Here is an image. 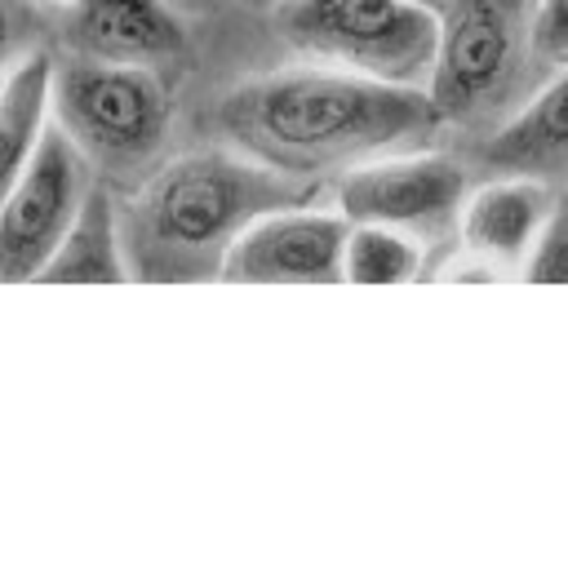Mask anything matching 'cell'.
I'll return each mask as SVG.
<instances>
[{
	"label": "cell",
	"mask_w": 568,
	"mask_h": 568,
	"mask_svg": "<svg viewBox=\"0 0 568 568\" xmlns=\"http://www.w3.org/2000/svg\"><path fill=\"white\" fill-rule=\"evenodd\" d=\"M439 124L430 89L386 84L337 67L262 75L213 106V129L226 146L306 182L417 151Z\"/></svg>",
	"instance_id": "6da1fadb"
},
{
	"label": "cell",
	"mask_w": 568,
	"mask_h": 568,
	"mask_svg": "<svg viewBox=\"0 0 568 568\" xmlns=\"http://www.w3.org/2000/svg\"><path fill=\"white\" fill-rule=\"evenodd\" d=\"M320 182L275 173L235 146L186 151L155 169L120 209L124 257L138 280L195 284L222 275L235 240L266 213L306 204Z\"/></svg>",
	"instance_id": "7a4b0ae2"
},
{
	"label": "cell",
	"mask_w": 568,
	"mask_h": 568,
	"mask_svg": "<svg viewBox=\"0 0 568 568\" xmlns=\"http://www.w3.org/2000/svg\"><path fill=\"white\" fill-rule=\"evenodd\" d=\"M537 0H444L439 53L430 71V102L444 124H488L497 111H515L537 62L532 44Z\"/></svg>",
	"instance_id": "277c9868"
},
{
	"label": "cell",
	"mask_w": 568,
	"mask_h": 568,
	"mask_svg": "<svg viewBox=\"0 0 568 568\" xmlns=\"http://www.w3.org/2000/svg\"><path fill=\"white\" fill-rule=\"evenodd\" d=\"M182 22L160 0H80L71 13L75 53L106 62H160L182 49Z\"/></svg>",
	"instance_id": "8fae6325"
},
{
	"label": "cell",
	"mask_w": 568,
	"mask_h": 568,
	"mask_svg": "<svg viewBox=\"0 0 568 568\" xmlns=\"http://www.w3.org/2000/svg\"><path fill=\"white\" fill-rule=\"evenodd\" d=\"M470 191L475 186L466 160L417 146L342 173L333 186V204L351 222H386L430 244L462 222V204Z\"/></svg>",
	"instance_id": "52a82bcc"
},
{
	"label": "cell",
	"mask_w": 568,
	"mask_h": 568,
	"mask_svg": "<svg viewBox=\"0 0 568 568\" xmlns=\"http://www.w3.org/2000/svg\"><path fill=\"white\" fill-rule=\"evenodd\" d=\"M4 186L9 191L0 209V271L9 284H27L58 253L80 209L89 204L98 178L84 146L62 124H49L36 155Z\"/></svg>",
	"instance_id": "8992f818"
},
{
	"label": "cell",
	"mask_w": 568,
	"mask_h": 568,
	"mask_svg": "<svg viewBox=\"0 0 568 568\" xmlns=\"http://www.w3.org/2000/svg\"><path fill=\"white\" fill-rule=\"evenodd\" d=\"M253 4H275V0H253ZM422 4H435V9H439L444 0H422Z\"/></svg>",
	"instance_id": "e0dca14e"
},
{
	"label": "cell",
	"mask_w": 568,
	"mask_h": 568,
	"mask_svg": "<svg viewBox=\"0 0 568 568\" xmlns=\"http://www.w3.org/2000/svg\"><path fill=\"white\" fill-rule=\"evenodd\" d=\"M524 275L541 280V284H568V191L555 200V213H550L537 248L528 253Z\"/></svg>",
	"instance_id": "9a60e30c"
},
{
	"label": "cell",
	"mask_w": 568,
	"mask_h": 568,
	"mask_svg": "<svg viewBox=\"0 0 568 568\" xmlns=\"http://www.w3.org/2000/svg\"><path fill=\"white\" fill-rule=\"evenodd\" d=\"M53 80H58V67L40 49H31L22 58H9V75H4V89H0V164H4V182L36 155L40 138L49 133Z\"/></svg>",
	"instance_id": "4fadbf2b"
},
{
	"label": "cell",
	"mask_w": 568,
	"mask_h": 568,
	"mask_svg": "<svg viewBox=\"0 0 568 568\" xmlns=\"http://www.w3.org/2000/svg\"><path fill=\"white\" fill-rule=\"evenodd\" d=\"M36 280L40 284H124V280H133L129 257H124L120 209L102 186H93L75 226L67 231V240L58 244V253L44 262V271Z\"/></svg>",
	"instance_id": "7c38bea8"
},
{
	"label": "cell",
	"mask_w": 568,
	"mask_h": 568,
	"mask_svg": "<svg viewBox=\"0 0 568 568\" xmlns=\"http://www.w3.org/2000/svg\"><path fill=\"white\" fill-rule=\"evenodd\" d=\"M555 186L537 178H488L475 186L462 204V248L479 257L484 266H524L537 248L550 213H555Z\"/></svg>",
	"instance_id": "30bf717a"
},
{
	"label": "cell",
	"mask_w": 568,
	"mask_h": 568,
	"mask_svg": "<svg viewBox=\"0 0 568 568\" xmlns=\"http://www.w3.org/2000/svg\"><path fill=\"white\" fill-rule=\"evenodd\" d=\"M537 62L541 71L568 67V0H537V27H532Z\"/></svg>",
	"instance_id": "2e32d148"
},
{
	"label": "cell",
	"mask_w": 568,
	"mask_h": 568,
	"mask_svg": "<svg viewBox=\"0 0 568 568\" xmlns=\"http://www.w3.org/2000/svg\"><path fill=\"white\" fill-rule=\"evenodd\" d=\"M53 115L102 169H138L164 146L169 98L142 62L75 53L58 67Z\"/></svg>",
	"instance_id": "5b68a950"
},
{
	"label": "cell",
	"mask_w": 568,
	"mask_h": 568,
	"mask_svg": "<svg viewBox=\"0 0 568 568\" xmlns=\"http://www.w3.org/2000/svg\"><path fill=\"white\" fill-rule=\"evenodd\" d=\"M351 217L337 204H288L257 217L231 248L222 280H297L337 284L346 280Z\"/></svg>",
	"instance_id": "ba28073f"
},
{
	"label": "cell",
	"mask_w": 568,
	"mask_h": 568,
	"mask_svg": "<svg viewBox=\"0 0 568 568\" xmlns=\"http://www.w3.org/2000/svg\"><path fill=\"white\" fill-rule=\"evenodd\" d=\"M475 164L488 178L568 182V67H559L479 142Z\"/></svg>",
	"instance_id": "9c48e42d"
},
{
	"label": "cell",
	"mask_w": 568,
	"mask_h": 568,
	"mask_svg": "<svg viewBox=\"0 0 568 568\" xmlns=\"http://www.w3.org/2000/svg\"><path fill=\"white\" fill-rule=\"evenodd\" d=\"M280 40L315 67L426 89L439 53V9L422 0H275Z\"/></svg>",
	"instance_id": "3957f363"
},
{
	"label": "cell",
	"mask_w": 568,
	"mask_h": 568,
	"mask_svg": "<svg viewBox=\"0 0 568 568\" xmlns=\"http://www.w3.org/2000/svg\"><path fill=\"white\" fill-rule=\"evenodd\" d=\"M426 240L386 226V222H351L346 240V280L355 284H404L422 271Z\"/></svg>",
	"instance_id": "5bb4252c"
},
{
	"label": "cell",
	"mask_w": 568,
	"mask_h": 568,
	"mask_svg": "<svg viewBox=\"0 0 568 568\" xmlns=\"http://www.w3.org/2000/svg\"><path fill=\"white\" fill-rule=\"evenodd\" d=\"M49 4H71V9H75V4H80V0H49Z\"/></svg>",
	"instance_id": "ac0fdd59"
}]
</instances>
